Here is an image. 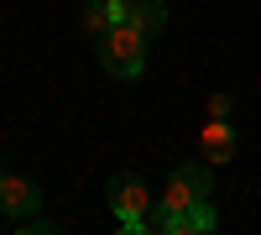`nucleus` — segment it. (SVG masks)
I'll use <instances>...</instances> for the list:
<instances>
[{
	"label": "nucleus",
	"mask_w": 261,
	"mask_h": 235,
	"mask_svg": "<svg viewBox=\"0 0 261 235\" xmlns=\"http://www.w3.org/2000/svg\"><path fill=\"white\" fill-rule=\"evenodd\" d=\"M146 32H136L130 21H115L110 32H105L99 42H94V53H99V68L110 73V79H141L146 73Z\"/></svg>",
	"instance_id": "nucleus-1"
},
{
	"label": "nucleus",
	"mask_w": 261,
	"mask_h": 235,
	"mask_svg": "<svg viewBox=\"0 0 261 235\" xmlns=\"http://www.w3.org/2000/svg\"><path fill=\"white\" fill-rule=\"evenodd\" d=\"M105 199H110V209H115V220H120L125 235H146V215L157 209V199L146 194V183L136 173H110Z\"/></svg>",
	"instance_id": "nucleus-2"
},
{
	"label": "nucleus",
	"mask_w": 261,
	"mask_h": 235,
	"mask_svg": "<svg viewBox=\"0 0 261 235\" xmlns=\"http://www.w3.org/2000/svg\"><path fill=\"white\" fill-rule=\"evenodd\" d=\"M214 194V178H209V162L204 157H188V162H178L167 173V188L157 194V204L162 209H188V204H199V199H209Z\"/></svg>",
	"instance_id": "nucleus-3"
},
{
	"label": "nucleus",
	"mask_w": 261,
	"mask_h": 235,
	"mask_svg": "<svg viewBox=\"0 0 261 235\" xmlns=\"http://www.w3.org/2000/svg\"><path fill=\"white\" fill-rule=\"evenodd\" d=\"M0 209H6V220L21 225V220H32L37 209H42V188L32 178H21V173H6L0 167Z\"/></svg>",
	"instance_id": "nucleus-4"
},
{
	"label": "nucleus",
	"mask_w": 261,
	"mask_h": 235,
	"mask_svg": "<svg viewBox=\"0 0 261 235\" xmlns=\"http://www.w3.org/2000/svg\"><path fill=\"white\" fill-rule=\"evenodd\" d=\"M199 157H204L209 167H225V162L235 157V125H230V120H214V115H209V120L199 125Z\"/></svg>",
	"instance_id": "nucleus-5"
},
{
	"label": "nucleus",
	"mask_w": 261,
	"mask_h": 235,
	"mask_svg": "<svg viewBox=\"0 0 261 235\" xmlns=\"http://www.w3.org/2000/svg\"><path fill=\"white\" fill-rule=\"evenodd\" d=\"M130 27H136V32H146V37H157L162 27H167V6H162V0H130Z\"/></svg>",
	"instance_id": "nucleus-6"
},
{
	"label": "nucleus",
	"mask_w": 261,
	"mask_h": 235,
	"mask_svg": "<svg viewBox=\"0 0 261 235\" xmlns=\"http://www.w3.org/2000/svg\"><path fill=\"white\" fill-rule=\"evenodd\" d=\"M110 27H115V21H110V0H89V11H84V32L99 42Z\"/></svg>",
	"instance_id": "nucleus-7"
},
{
	"label": "nucleus",
	"mask_w": 261,
	"mask_h": 235,
	"mask_svg": "<svg viewBox=\"0 0 261 235\" xmlns=\"http://www.w3.org/2000/svg\"><path fill=\"white\" fill-rule=\"evenodd\" d=\"M230 110H235V99H230L225 89H214L209 105H204V115H214V120H230Z\"/></svg>",
	"instance_id": "nucleus-8"
}]
</instances>
